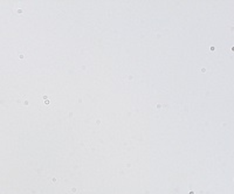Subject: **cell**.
<instances>
[{
    "label": "cell",
    "instance_id": "obj_5",
    "mask_svg": "<svg viewBox=\"0 0 234 194\" xmlns=\"http://www.w3.org/2000/svg\"><path fill=\"white\" fill-rule=\"evenodd\" d=\"M52 181H53V182H56V181H57V179H56V178H53V179H52Z\"/></svg>",
    "mask_w": 234,
    "mask_h": 194
},
{
    "label": "cell",
    "instance_id": "obj_3",
    "mask_svg": "<svg viewBox=\"0 0 234 194\" xmlns=\"http://www.w3.org/2000/svg\"><path fill=\"white\" fill-rule=\"evenodd\" d=\"M25 12H26V8H25V7H24V8H20V10H17V13L20 14V15L25 14Z\"/></svg>",
    "mask_w": 234,
    "mask_h": 194
},
{
    "label": "cell",
    "instance_id": "obj_2",
    "mask_svg": "<svg viewBox=\"0 0 234 194\" xmlns=\"http://www.w3.org/2000/svg\"><path fill=\"white\" fill-rule=\"evenodd\" d=\"M18 59L21 63H26L27 62V52L26 50H19L18 52Z\"/></svg>",
    "mask_w": 234,
    "mask_h": 194
},
{
    "label": "cell",
    "instance_id": "obj_1",
    "mask_svg": "<svg viewBox=\"0 0 234 194\" xmlns=\"http://www.w3.org/2000/svg\"><path fill=\"white\" fill-rule=\"evenodd\" d=\"M56 100L53 95L45 94L38 97V105L40 110H53L55 108Z\"/></svg>",
    "mask_w": 234,
    "mask_h": 194
},
{
    "label": "cell",
    "instance_id": "obj_4",
    "mask_svg": "<svg viewBox=\"0 0 234 194\" xmlns=\"http://www.w3.org/2000/svg\"><path fill=\"white\" fill-rule=\"evenodd\" d=\"M22 103H24V105H28L29 104V102L26 100V98H24V101H22Z\"/></svg>",
    "mask_w": 234,
    "mask_h": 194
}]
</instances>
